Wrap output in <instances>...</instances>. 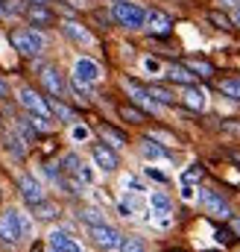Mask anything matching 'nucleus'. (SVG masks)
I'll use <instances>...</instances> for the list:
<instances>
[{
	"mask_svg": "<svg viewBox=\"0 0 240 252\" xmlns=\"http://www.w3.org/2000/svg\"><path fill=\"white\" fill-rule=\"evenodd\" d=\"M32 235V220L21 211V208H6L0 214V241L15 247L21 238H30Z\"/></svg>",
	"mask_w": 240,
	"mask_h": 252,
	"instance_id": "nucleus-1",
	"label": "nucleus"
},
{
	"mask_svg": "<svg viewBox=\"0 0 240 252\" xmlns=\"http://www.w3.org/2000/svg\"><path fill=\"white\" fill-rule=\"evenodd\" d=\"M9 41H12V47H15L21 56H27V59L41 56L44 47H47V41H44V35H41L38 30H12Z\"/></svg>",
	"mask_w": 240,
	"mask_h": 252,
	"instance_id": "nucleus-2",
	"label": "nucleus"
},
{
	"mask_svg": "<svg viewBox=\"0 0 240 252\" xmlns=\"http://www.w3.org/2000/svg\"><path fill=\"white\" fill-rule=\"evenodd\" d=\"M112 18L118 21L120 27H126V30H144L147 9H141L138 3H129V0H115L112 3Z\"/></svg>",
	"mask_w": 240,
	"mask_h": 252,
	"instance_id": "nucleus-3",
	"label": "nucleus"
},
{
	"mask_svg": "<svg viewBox=\"0 0 240 252\" xmlns=\"http://www.w3.org/2000/svg\"><path fill=\"white\" fill-rule=\"evenodd\" d=\"M199 202H202V208L214 220H232V208H229V202H226L223 193H217V190H211V188H202L199 190Z\"/></svg>",
	"mask_w": 240,
	"mask_h": 252,
	"instance_id": "nucleus-4",
	"label": "nucleus"
},
{
	"mask_svg": "<svg viewBox=\"0 0 240 252\" xmlns=\"http://www.w3.org/2000/svg\"><path fill=\"white\" fill-rule=\"evenodd\" d=\"M18 103L30 112V115H35V118H53V109H50V103L44 100V97H38V91H32L30 85H24V88H18Z\"/></svg>",
	"mask_w": 240,
	"mask_h": 252,
	"instance_id": "nucleus-5",
	"label": "nucleus"
},
{
	"mask_svg": "<svg viewBox=\"0 0 240 252\" xmlns=\"http://www.w3.org/2000/svg\"><path fill=\"white\" fill-rule=\"evenodd\" d=\"M88 238L106 252L120 250V244H123V235H120L115 226H109V223H103V226H88Z\"/></svg>",
	"mask_w": 240,
	"mask_h": 252,
	"instance_id": "nucleus-6",
	"label": "nucleus"
},
{
	"mask_svg": "<svg viewBox=\"0 0 240 252\" xmlns=\"http://www.w3.org/2000/svg\"><path fill=\"white\" fill-rule=\"evenodd\" d=\"M91 158H94V164H97L103 173H115L120 167V158H118V153H115L112 144H94V147H91Z\"/></svg>",
	"mask_w": 240,
	"mask_h": 252,
	"instance_id": "nucleus-7",
	"label": "nucleus"
},
{
	"mask_svg": "<svg viewBox=\"0 0 240 252\" xmlns=\"http://www.w3.org/2000/svg\"><path fill=\"white\" fill-rule=\"evenodd\" d=\"M18 190H21V196H24V202H27L30 208L44 199V188H41V182H38L32 173H24V176L18 179Z\"/></svg>",
	"mask_w": 240,
	"mask_h": 252,
	"instance_id": "nucleus-8",
	"label": "nucleus"
},
{
	"mask_svg": "<svg viewBox=\"0 0 240 252\" xmlns=\"http://www.w3.org/2000/svg\"><path fill=\"white\" fill-rule=\"evenodd\" d=\"M152 35H158V38H164V35H170L173 32V18L170 15H164L161 9H150L147 12V24H144Z\"/></svg>",
	"mask_w": 240,
	"mask_h": 252,
	"instance_id": "nucleus-9",
	"label": "nucleus"
},
{
	"mask_svg": "<svg viewBox=\"0 0 240 252\" xmlns=\"http://www.w3.org/2000/svg\"><path fill=\"white\" fill-rule=\"evenodd\" d=\"M47 247L53 252H85L79 247V241H76L70 232H64V229H53V232L47 235Z\"/></svg>",
	"mask_w": 240,
	"mask_h": 252,
	"instance_id": "nucleus-10",
	"label": "nucleus"
},
{
	"mask_svg": "<svg viewBox=\"0 0 240 252\" xmlns=\"http://www.w3.org/2000/svg\"><path fill=\"white\" fill-rule=\"evenodd\" d=\"M73 76H79V79L88 82V85H97V82L103 79V67L94 62V59H88V56H79L76 64H73Z\"/></svg>",
	"mask_w": 240,
	"mask_h": 252,
	"instance_id": "nucleus-11",
	"label": "nucleus"
},
{
	"mask_svg": "<svg viewBox=\"0 0 240 252\" xmlns=\"http://www.w3.org/2000/svg\"><path fill=\"white\" fill-rule=\"evenodd\" d=\"M24 18L30 21V27H50V24L56 21V15H53L44 3H30L27 12H24Z\"/></svg>",
	"mask_w": 240,
	"mask_h": 252,
	"instance_id": "nucleus-12",
	"label": "nucleus"
},
{
	"mask_svg": "<svg viewBox=\"0 0 240 252\" xmlns=\"http://www.w3.org/2000/svg\"><path fill=\"white\" fill-rule=\"evenodd\" d=\"M61 32H64L73 44H82V47H91V44H94V35H91L82 24H76V21H64V24H61Z\"/></svg>",
	"mask_w": 240,
	"mask_h": 252,
	"instance_id": "nucleus-13",
	"label": "nucleus"
},
{
	"mask_svg": "<svg viewBox=\"0 0 240 252\" xmlns=\"http://www.w3.org/2000/svg\"><path fill=\"white\" fill-rule=\"evenodd\" d=\"M123 88L129 91V97H132L135 103H141V106H150L152 112L158 109V103L152 100V94H150V88H144V85H138V82H132V79H123Z\"/></svg>",
	"mask_w": 240,
	"mask_h": 252,
	"instance_id": "nucleus-14",
	"label": "nucleus"
},
{
	"mask_svg": "<svg viewBox=\"0 0 240 252\" xmlns=\"http://www.w3.org/2000/svg\"><path fill=\"white\" fill-rule=\"evenodd\" d=\"M41 82H44V88L53 97H64V91H67V85H64V79H61V73L56 67H44L41 70Z\"/></svg>",
	"mask_w": 240,
	"mask_h": 252,
	"instance_id": "nucleus-15",
	"label": "nucleus"
},
{
	"mask_svg": "<svg viewBox=\"0 0 240 252\" xmlns=\"http://www.w3.org/2000/svg\"><path fill=\"white\" fill-rule=\"evenodd\" d=\"M181 103L187 106V109H193V112H202L205 109V91L202 88H196V85H184V91H181Z\"/></svg>",
	"mask_w": 240,
	"mask_h": 252,
	"instance_id": "nucleus-16",
	"label": "nucleus"
},
{
	"mask_svg": "<svg viewBox=\"0 0 240 252\" xmlns=\"http://www.w3.org/2000/svg\"><path fill=\"white\" fill-rule=\"evenodd\" d=\"M141 156H144V158H150V161H164V158H170V153H167L155 138H150V135L141 141Z\"/></svg>",
	"mask_w": 240,
	"mask_h": 252,
	"instance_id": "nucleus-17",
	"label": "nucleus"
},
{
	"mask_svg": "<svg viewBox=\"0 0 240 252\" xmlns=\"http://www.w3.org/2000/svg\"><path fill=\"white\" fill-rule=\"evenodd\" d=\"M150 208H152V214H158V217H170V214H173V202H170V196L161 193V190H152V193H150Z\"/></svg>",
	"mask_w": 240,
	"mask_h": 252,
	"instance_id": "nucleus-18",
	"label": "nucleus"
},
{
	"mask_svg": "<svg viewBox=\"0 0 240 252\" xmlns=\"http://www.w3.org/2000/svg\"><path fill=\"white\" fill-rule=\"evenodd\" d=\"M27 141L18 135V132H6V138H3V147H6V153L9 156H15L18 161H24V156H27V147H24Z\"/></svg>",
	"mask_w": 240,
	"mask_h": 252,
	"instance_id": "nucleus-19",
	"label": "nucleus"
},
{
	"mask_svg": "<svg viewBox=\"0 0 240 252\" xmlns=\"http://www.w3.org/2000/svg\"><path fill=\"white\" fill-rule=\"evenodd\" d=\"M164 76H167L170 82H179V85H193V79H196V73H193L187 64H170Z\"/></svg>",
	"mask_w": 240,
	"mask_h": 252,
	"instance_id": "nucleus-20",
	"label": "nucleus"
},
{
	"mask_svg": "<svg viewBox=\"0 0 240 252\" xmlns=\"http://www.w3.org/2000/svg\"><path fill=\"white\" fill-rule=\"evenodd\" d=\"M85 226H103L106 223V214L100 211V208H94V205H85V208H79V214H76Z\"/></svg>",
	"mask_w": 240,
	"mask_h": 252,
	"instance_id": "nucleus-21",
	"label": "nucleus"
},
{
	"mask_svg": "<svg viewBox=\"0 0 240 252\" xmlns=\"http://www.w3.org/2000/svg\"><path fill=\"white\" fill-rule=\"evenodd\" d=\"M32 214H35L38 220H56V217H59V205L50 202V199H41L38 205H32Z\"/></svg>",
	"mask_w": 240,
	"mask_h": 252,
	"instance_id": "nucleus-22",
	"label": "nucleus"
},
{
	"mask_svg": "<svg viewBox=\"0 0 240 252\" xmlns=\"http://www.w3.org/2000/svg\"><path fill=\"white\" fill-rule=\"evenodd\" d=\"M100 135H103V138H106L115 150H118V147H126V135H123L120 129H115V126H109V124L100 126Z\"/></svg>",
	"mask_w": 240,
	"mask_h": 252,
	"instance_id": "nucleus-23",
	"label": "nucleus"
},
{
	"mask_svg": "<svg viewBox=\"0 0 240 252\" xmlns=\"http://www.w3.org/2000/svg\"><path fill=\"white\" fill-rule=\"evenodd\" d=\"M15 129H18V135H21L27 144H32V141H35V135H38V126L32 124V118H27V121H18V124H15Z\"/></svg>",
	"mask_w": 240,
	"mask_h": 252,
	"instance_id": "nucleus-24",
	"label": "nucleus"
},
{
	"mask_svg": "<svg viewBox=\"0 0 240 252\" xmlns=\"http://www.w3.org/2000/svg\"><path fill=\"white\" fill-rule=\"evenodd\" d=\"M59 167H61V173L76 176V173H79V167H82V161H79V156H76V153H67V156H61Z\"/></svg>",
	"mask_w": 240,
	"mask_h": 252,
	"instance_id": "nucleus-25",
	"label": "nucleus"
},
{
	"mask_svg": "<svg viewBox=\"0 0 240 252\" xmlns=\"http://www.w3.org/2000/svg\"><path fill=\"white\" fill-rule=\"evenodd\" d=\"M187 67L196 73V76H202V79H208V76H214V64L211 62H205V59H187Z\"/></svg>",
	"mask_w": 240,
	"mask_h": 252,
	"instance_id": "nucleus-26",
	"label": "nucleus"
},
{
	"mask_svg": "<svg viewBox=\"0 0 240 252\" xmlns=\"http://www.w3.org/2000/svg\"><path fill=\"white\" fill-rule=\"evenodd\" d=\"M150 94H152V100H155L158 106H173V103H176V97H173L167 88H161V85H150Z\"/></svg>",
	"mask_w": 240,
	"mask_h": 252,
	"instance_id": "nucleus-27",
	"label": "nucleus"
},
{
	"mask_svg": "<svg viewBox=\"0 0 240 252\" xmlns=\"http://www.w3.org/2000/svg\"><path fill=\"white\" fill-rule=\"evenodd\" d=\"M70 91H73V94H76L79 100H91V97H94L91 85H88V82H82L79 76H73V79H70Z\"/></svg>",
	"mask_w": 240,
	"mask_h": 252,
	"instance_id": "nucleus-28",
	"label": "nucleus"
},
{
	"mask_svg": "<svg viewBox=\"0 0 240 252\" xmlns=\"http://www.w3.org/2000/svg\"><path fill=\"white\" fill-rule=\"evenodd\" d=\"M220 91H223L229 100L240 103V79H223V82H220Z\"/></svg>",
	"mask_w": 240,
	"mask_h": 252,
	"instance_id": "nucleus-29",
	"label": "nucleus"
},
{
	"mask_svg": "<svg viewBox=\"0 0 240 252\" xmlns=\"http://www.w3.org/2000/svg\"><path fill=\"white\" fill-rule=\"evenodd\" d=\"M120 118L129 121V124H144L147 121V115L141 109H135V106H120Z\"/></svg>",
	"mask_w": 240,
	"mask_h": 252,
	"instance_id": "nucleus-30",
	"label": "nucleus"
},
{
	"mask_svg": "<svg viewBox=\"0 0 240 252\" xmlns=\"http://www.w3.org/2000/svg\"><path fill=\"white\" fill-rule=\"evenodd\" d=\"M50 109H53V115H56V118H61L64 124H73V121H76V115H73V112H70V109H67V106H64L61 100H56V97H53Z\"/></svg>",
	"mask_w": 240,
	"mask_h": 252,
	"instance_id": "nucleus-31",
	"label": "nucleus"
},
{
	"mask_svg": "<svg viewBox=\"0 0 240 252\" xmlns=\"http://www.w3.org/2000/svg\"><path fill=\"white\" fill-rule=\"evenodd\" d=\"M118 252H147V247H144V241L141 238H123V244H120V250Z\"/></svg>",
	"mask_w": 240,
	"mask_h": 252,
	"instance_id": "nucleus-32",
	"label": "nucleus"
},
{
	"mask_svg": "<svg viewBox=\"0 0 240 252\" xmlns=\"http://www.w3.org/2000/svg\"><path fill=\"white\" fill-rule=\"evenodd\" d=\"M199 179H202V164H190V167L181 173V182H190V185H193V182H199Z\"/></svg>",
	"mask_w": 240,
	"mask_h": 252,
	"instance_id": "nucleus-33",
	"label": "nucleus"
},
{
	"mask_svg": "<svg viewBox=\"0 0 240 252\" xmlns=\"http://www.w3.org/2000/svg\"><path fill=\"white\" fill-rule=\"evenodd\" d=\"M70 138H73V141H88V138H91V129H88V126H82V124H73Z\"/></svg>",
	"mask_w": 240,
	"mask_h": 252,
	"instance_id": "nucleus-34",
	"label": "nucleus"
},
{
	"mask_svg": "<svg viewBox=\"0 0 240 252\" xmlns=\"http://www.w3.org/2000/svg\"><path fill=\"white\" fill-rule=\"evenodd\" d=\"M144 176L152 179V182H161V185L167 182V173H164V170H155V167H144Z\"/></svg>",
	"mask_w": 240,
	"mask_h": 252,
	"instance_id": "nucleus-35",
	"label": "nucleus"
},
{
	"mask_svg": "<svg viewBox=\"0 0 240 252\" xmlns=\"http://www.w3.org/2000/svg\"><path fill=\"white\" fill-rule=\"evenodd\" d=\"M208 21H211V24H217L220 30H232V18H223V15H217V12H211V15H208Z\"/></svg>",
	"mask_w": 240,
	"mask_h": 252,
	"instance_id": "nucleus-36",
	"label": "nucleus"
},
{
	"mask_svg": "<svg viewBox=\"0 0 240 252\" xmlns=\"http://www.w3.org/2000/svg\"><path fill=\"white\" fill-rule=\"evenodd\" d=\"M123 185H126V188L132 190V193H144V182H141V179H135V176H126V179H123Z\"/></svg>",
	"mask_w": 240,
	"mask_h": 252,
	"instance_id": "nucleus-37",
	"label": "nucleus"
},
{
	"mask_svg": "<svg viewBox=\"0 0 240 252\" xmlns=\"http://www.w3.org/2000/svg\"><path fill=\"white\" fill-rule=\"evenodd\" d=\"M76 176H79V179H82V182H85V185H94V179H97V176H94V170H91V167H88V164H82V167H79V173H76Z\"/></svg>",
	"mask_w": 240,
	"mask_h": 252,
	"instance_id": "nucleus-38",
	"label": "nucleus"
},
{
	"mask_svg": "<svg viewBox=\"0 0 240 252\" xmlns=\"http://www.w3.org/2000/svg\"><path fill=\"white\" fill-rule=\"evenodd\" d=\"M144 67H147L150 73H155V76L161 73V62H158V59H152V56H147V59H144Z\"/></svg>",
	"mask_w": 240,
	"mask_h": 252,
	"instance_id": "nucleus-39",
	"label": "nucleus"
},
{
	"mask_svg": "<svg viewBox=\"0 0 240 252\" xmlns=\"http://www.w3.org/2000/svg\"><path fill=\"white\" fill-rule=\"evenodd\" d=\"M181 196H184V199H193V196H196V193H193V185H190V182H181Z\"/></svg>",
	"mask_w": 240,
	"mask_h": 252,
	"instance_id": "nucleus-40",
	"label": "nucleus"
},
{
	"mask_svg": "<svg viewBox=\"0 0 240 252\" xmlns=\"http://www.w3.org/2000/svg\"><path fill=\"white\" fill-rule=\"evenodd\" d=\"M150 138H155V141H164V144H173V138H170L167 132H150Z\"/></svg>",
	"mask_w": 240,
	"mask_h": 252,
	"instance_id": "nucleus-41",
	"label": "nucleus"
},
{
	"mask_svg": "<svg viewBox=\"0 0 240 252\" xmlns=\"http://www.w3.org/2000/svg\"><path fill=\"white\" fill-rule=\"evenodd\" d=\"M6 97H9V82L0 79V100H6Z\"/></svg>",
	"mask_w": 240,
	"mask_h": 252,
	"instance_id": "nucleus-42",
	"label": "nucleus"
},
{
	"mask_svg": "<svg viewBox=\"0 0 240 252\" xmlns=\"http://www.w3.org/2000/svg\"><path fill=\"white\" fill-rule=\"evenodd\" d=\"M232 235H235V232H232ZM232 235H226V232H217V241H220V244H229V241H235Z\"/></svg>",
	"mask_w": 240,
	"mask_h": 252,
	"instance_id": "nucleus-43",
	"label": "nucleus"
},
{
	"mask_svg": "<svg viewBox=\"0 0 240 252\" xmlns=\"http://www.w3.org/2000/svg\"><path fill=\"white\" fill-rule=\"evenodd\" d=\"M232 232L240 238V217H232Z\"/></svg>",
	"mask_w": 240,
	"mask_h": 252,
	"instance_id": "nucleus-44",
	"label": "nucleus"
},
{
	"mask_svg": "<svg viewBox=\"0 0 240 252\" xmlns=\"http://www.w3.org/2000/svg\"><path fill=\"white\" fill-rule=\"evenodd\" d=\"M3 18H9V15H6V6L0 3V21H3Z\"/></svg>",
	"mask_w": 240,
	"mask_h": 252,
	"instance_id": "nucleus-45",
	"label": "nucleus"
},
{
	"mask_svg": "<svg viewBox=\"0 0 240 252\" xmlns=\"http://www.w3.org/2000/svg\"><path fill=\"white\" fill-rule=\"evenodd\" d=\"M235 21L240 24V9H235Z\"/></svg>",
	"mask_w": 240,
	"mask_h": 252,
	"instance_id": "nucleus-46",
	"label": "nucleus"
},
{
	"mask_svg": "<svg viewBox=\"0 0 240 252\" xmlns=\"http://www.w3.org/2000/svg\"><path fill=\"white\" fill-rule=\"evenodd\" d=\"M30 3H47V0H30Z\"/></svg>",
	"mask_w": 240,
	"mask_h": 252,
	"instance_id": "nucleus-47",
	"label": "nucleus"
},
{
	"mask_svg": "<svg viewBox=\"0 0 240 252\" xmlns=\"http://www.w3.org/2000/svg\"><path fill=\"white\" fill-rule=\"evenodd\" d=\"M205 252H220V250H205Z\"/></svg>",
	"mask_w": 240,
	"mask_h": 252,
	"instance_id": "nucleus-48",
	"label": "nucleus"
},
{
	"mask_svg": "<svg viewBox=\"0 0 240 252\" xmlns=\"http://www.w3.org/2000/svg\"><path fill=\"white\" fill-rule=\"evenodd\" d=\"M47 252H53V250H50V247H47Z\"/></svg>",
	"mask_w": 240,
	"mask_h": 252,
	"instance_id": "nucleus-49",
	"label": "nucleus"
},
{
	"mask_svg": "<svg viewBox=\"0 0 240 252\" xmlns=\"http://www.w3.org/2000/svg\"><path fill=\"white\" fill-rule=\"evenodd\" d=\"M112 3H115V0H112Z\"/></svg>",
	"mask_w": 240,
	"mask_h": 252,
	"instance_id": "nucleus-50",
	"label": "nucleus"
}]
</instances>
